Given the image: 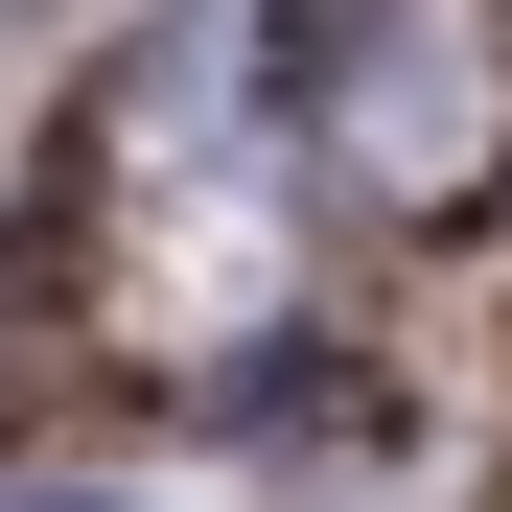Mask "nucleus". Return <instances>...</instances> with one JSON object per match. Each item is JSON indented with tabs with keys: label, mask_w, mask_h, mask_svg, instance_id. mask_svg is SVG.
<instances>
[{
	"label": "nucleus",
	"mask_w": 512,
	"mask_h": 512,
	"mask_svg": "<svg viewBox=\"0 0 512 512\" xmlns=\"http://www.w3.org/2000/svg\"><path fill=\"white\" fill-rule=\"evenodd\" d=\"M326 140H350L373 210H466L512 140V0H373L326 47Z\"/></svg>",
	"instance_id": "f257e3e1"
}]
</instances>
